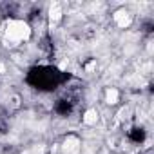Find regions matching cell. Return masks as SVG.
<instances>
[{
	"instance_id": "52a82bcc",
	"label": "cell",
	"mask_w": 154,
	"mask_h": 154,
	"mask_svg": "<svg viewBox=\"0 0 154 154\" xmlns=\"http://www.w3.org/2000/svg\"><path fill=\"white\" fill-rule=\"evenodd\" d=\"M4 71H6V67H4V65H2V63H0V74H2V72H4Z\"/></svg>"
},
{
	"instance_id": "6da1fadb",
	"label": "cell",
	"mask_w": 154,
	"mask_h": 154,
	"mask_svg": "<svg viewBox=\"0 0 154 154\" xmlns=\"http://www.w3.org/2000/svg\"><path fill=\"white\" fill-rule=\"evenodd\" d=\"M6 36L9 42H24L31 36V27L24 20H9L8 29H6Z\"/></svg>"
},
{
	"instance_id": "5b68a950",
	"label": "cell",
	"mask_w": 154,
	"mask_h": 154,
	"mask_svg": "<svg viewBox=\"0 0 154 154\" xmlns=\"http://www.w3.org/2000/svg\"><path fill=\"white\" fill-rule=\"evenodd\" d=\"M49 18L51 22H58L62 18V9H60V4H53L51 9H49Z\"/></svg>"
},
{
	"instance_id": "277c9868",
	"label": "cell",
	"mask_w": 154,
	"mask_h": 154,
	"mask_svg": "<svg viewBox=\"0 0 154 154\" xmlns=\"http://www.w3.org/2000/svg\"><path fill=\"white\" fill-rule=\"evenodd\" d=\"M96 122H98V111L96 109H89L85 112V116H84V123L85 125H94Z\"/></svg>"
},
{
	"instance_id": "8992f818",
	"label": "cell",
	"mask_w": 154,
	"mask_h": 154,
	"mask_svg": "<svg viewBox=\"0 0 154 154\" xmlns=\"http://www.w3.org/2000/svg\"><path fill=\"white\" fill-rule=\"evenodd\" d=\"M105 100H107V103H111V105L116 103V102H118V91L111 87V89L107 91V98H105Z\"/></svg>"
},
{
	"instance_id": "7a4b0ae2",
	"label": "cell",
	"mask_w": 154,
	"mask_h": 154,
	"mask_svg": "<svg viewBox=\"0 0 154 154\" xmlns=\"http://www.w3.org/2000/svg\"><path fill=\"white\" fill-rule=\"evenodd\" d=\"M114 22H116L120 27H129V26H131V22H132V17L129 15V11L120 9V11H116V13H114Z\"/></svg>"
},
{
	"instance_id": "3957f363",
	"label": "cell",
	"mask_w": 154,
	"mask_h": 154,
	"mask_svg": "<svg viewBox=\"0 0 154 154\" xmlns=\"http://www.w3.org/2000/svg\"><path fill=\"white\" fill-rule=\"evenodd\" d=\"M63 149H65V152H67V154H74L76 150H78V140H76L74 136H69V138L65 140Z\"/></svg>"
}]
</instances>
